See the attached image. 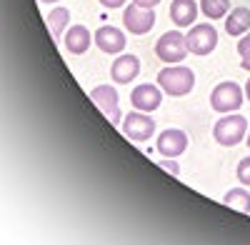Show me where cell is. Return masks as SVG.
Returning a JSON list of instances; mask_svg holds the SVG:
<instances>
[{
  "label": "cell",
  "mask_w": 250,
  "mask_h": 245,
  "mask_svg": "<svg viewBox=\"0 0 250 245\" xmlns=\"http://www.w3.org/2000/svg\"><path fill=\"white\" fill-rule=\"evenodd\" d=\"M158 85L163 88V93L183 98L195 88V73L185 65H165L158 73Z\"/></svg>",
  "instance_id": "6da1fadb"
},
{
  "label": "cell",
  "mask_w": 250,
  "mask_h": 245,
  "mask_svg": "<svg viewBox=\"0 0 250 245\" xmlns=\"http://www.w3.org/2000/svg\"><path fill=\"white\" fill-rule=\"evenodd\" d=\"M243 88L238 83H233V80H223V83H218L210 93V108L215 113H238L240 105H243Z\"/></svg>",
  "instance_id": "7a4b0ae2"
},
{
  "label": "cell",
  "mask_w": 250,
  "mask_h": 245,
  "mask_svg": "<svg viewBox=\"0 0 250 245\" xmlns=\"http://www.w3.org/2000/svg\"><path fill=\"white\" fill-rule=\"evenodd\" d=\"M245 133H248V120L238 113H225V118H220L215 122V128H213L215 143H220V145H225V148L238 145V143L245 138Z\"/></svg>",
  "instance_id": "3957f363"
},
{
  "label": "cell",
  "mask_w": 250,
  "mask_h": 245,
  "mask_svg": "<svg viewBox=\"0 0 250 245\" xmlns=\"http://www.w3.org/2000/svg\"><path fill=\"white\" fill-rule=\"evenodd\" d=\"M188 53H190V50H188L185 35L178 33V30L163 33V35L158 38V43H155V55H158V60H163V63H168V65H178L180 60H185Z\"/></svg>",
  "instance_id": "277c9868"
},
{
  "label": "cell",
  "mask_w": 250,
  "mask_h": 245,
  "mask_svg": "<svg viewBox=\"0 0 250 245\" xmlns=\"http://www.w3.org/2000/svg\"><path fill=\"white\" fill-rule=\"evenodd\" d=\"M185 43L193 55H210L218 45V30L213 23H195L188 30Z\"/></svg>",
  "instance_id": "5b68a950"
},
{
  "label": "cell",
  "mask_w": 250,
  "mask_h": 245,
  "mask_svg": "<svg viewBox=\"0 0 250 245\" xmlns=\"http://www.w3.org/2000/svg\"><path fill=\"white\" fill-rule=\"evenodd\" d=\"M123 133H125V138H130V140H135V143H145V140H150L153 138V133H155V120L148 115V113H143V110H135L133 108V113H128L123 118Z\"/></svg>",
  "instance_id": "8992f818"
},
{
  "label": "cell",
  "mask_w": 250,
  "mask_h": 245,
  "mask_svg": "<svg viewBox=\"0 0 250 245\" xmlns=\"http://www.w3.org/2000/svg\"><path fill=\"white\" fill-rule=\"evenodd\" d=\"M123 25L133 35H145L155 25V13H153V8H140V5L133 3L123 13Z\"/></svg>",
  "instance_id": "52a82bcc"
},
{
  "label": "cell",
  "mask_w": 250,
  "mask_h": 245,
  "mask_svg": "<svg viewBox=\"0 0 250 245\" xmlns=\"http://www.w3.org/2000/svg\"><path fill=\"white\" fill-rule=\"evenodd\" d=\"M90 98H93V103L108 115L110 122H115V125H118V122H123L125 115H120V108H118L120 95H118V90L113 85H98V88H93L90 90Z\"/></svg>",
  "instance_id": "ba28073f"
},
{
  "label": "cell",
  "mask_w": 250,
  "mask_h": 245,
  "mask_svg": "<svg viewBox=\"0 0 250 245\" xmlns=\"http://www.w3.org/2000/svg\"><path fill=\"white\" fill-rule=\"evenodd\" d=\"M130 103L135 110H143V113H153L160 108L163 103V88L160 85H153V83H140L135 85V90L130 93Z\"/></svg>",
  "instance_id": "9c48e42d"
},
{
  "label": "cell",
  "mask_w": 250,
  "mask_h": 245,
  "mask_svg": "<svg viewBox=\"0 0 250 245\" xmlns=\"http://www.w3.org/2000/svg\"><path fill=\"white\" fill-rule=\"evenodd\" d=\"M155 148L163 158H178L188 150V135L178 128H168V130H163L155 140Z\"/></svg>",
  "instance_id": "30bf717a"
},
{
  "label": "cell",
  "mask_w": 250,
  "mask_h": 245,
  "mask_svg": "<svg viewBox=\"0 0 250 245\" xmlns=\"http://www.w3.org/2000/svg\"><path fill=\"white\" fill-rule=\"evenodd\" d=\"M93 38H95V45H98L103 53H108V55L123 53V50H125V43H128L125 33L118 30V28H113V25H100Z\"/></svg>",
  "instance_id": "8fae6325"
},
{
  "label": "cell",
  "mask_w": 250,
  "mask_h": 245,
  "mask_svg": "<svg viewBox=\"0 0 250 245\" xmlns=\"http://www.w3.org/2000/svg\"><path fill=\"white\" fill-rule=\"evenodd\" d=\"M138 73H140V58L130 55V53L115 58L113 65H110V78L118 85H128L133 78H138Z\"/></svg>",
  "instance_id": "7c38bea8"
},
{
  "label": "cell",
  "mask_w": 250,
  "mask_h": 245,
  "mask_svg": "<svg viewBox=\"0 0 250 245\" xmlns=\"http://www.w3.org/2000/svg\"><path fill=\"white\" fill-rule=\"evenodd\" d=\"M62 43H65L68 53L73 55H83V53H88L90 43H93V35L85 25H70L65 30V35H62Z\"/></svg>",
  "instance_id": "4fadbf2b"
},
{
  "label": "cell",
  "mask_w": 250,
  "mask_h": 245,
  "mask_svg": "<svg viewBox=\"0 0 250 245\" xmlns=\"http://www.w3.org/2000/svg\"><path fill=\"white\" fill-rule=\"evenodd\" d=\"M200 5H195V0H173L170 3V20L175 28H190L195 25Z\"/></svg>",
  "instance_id": "5bb4252c"
},
{
  "label": "cell",
  "mask_w": 250,
  "mask_h": 245,
  "mask_svg": "<svg viewBox=\"0 0 250 245\" xmlns=\"http://www.w3.org/2000/svg\"><path fill=\"white\" fill-rule=\"evenodd\" d=\"M225 30L228 35H233V38H240L250 30V8H233L230 13H228L225 18Z\"/></svg>",
  "instance_id": "9a60e30c"
},
{
  "label": "cell",
  "mask_w": 250,
  "mask_h": 245,
  "mask_svg": "<svg viewBox=\"0 0 250 245\" xmlns=\"http://www.w3.org/2000/svg\"><path fill=\"white\" fill-rule=\"evenodd\" d=\"M45 23H48V30H50L53 38H62V35H65L68 23H70V10H68V8H55V10H50L48 18H45Z\"/></svg>",
  "instance_id": "2e32d148"
},
{
  "label": "cell",
  "mask_w": 250,
  "mask_h": 245,
  "mask_svg": "<svg viewBox=\"0 0 250 245\" xmlns=\"http://www.w3.org/2000/svg\"><path fill=\"white\" fill-rule=\"evenodd\" d=\"M223 203L228 208H233V210H238V213H250V193L245 190V188H233V190H228L225 193V198H223Z\"/></svg>",
  "instance_id": "e0dca14e"
},
{
  "label": "cell",
  "mask_w": 250,
  "mask_h": 245,
  "mask_svg": "<svg viewBox=\"0 0 250 245\" xmlns=\"http://www.w3.org/2000/svg\"><path fill=\"white\" fill-rule=\"evenodd\" d=\"M200 13L210 20L225 18L230 13V0H200Z\"/></svg>",
  "instance_id": "ac0fdd59"
},
{
  "label": "cell",
  "mask_w": 250,
  "mask_h": 245,
  "mask_svg": "<svg viewBox=\"0 0 250 245\" xmlns=\"http://www.w3.org/2000/svg\"><path fill=\"white\" fill-rule=\"evenodd\" d=\"M238 55H240V68L250 70V35H243L238 40Z\"/></svg>",
  "instance_id": "d6986e66"
},
{
  "label": "cell",
  "mask_w": 250,
  "mask_h": 245,
  "mask_svg": "<svg viewBox=\"0 0 250 245\" xmlns=\"http://www.w3.org/2000/svg\"><path fill=\"white\" fill-rule=\"evenodd\" d=\"M238 180L243 185H250V155L238 163Z\"/></svg>",
  "instance_id": "ffe728a7"
},
{
  "label": "cell",
  "mask_w": 250,
  "mask_h": 245,
  "mask_svg": "<svg viewBox=\"0 0 250 245\" xmlns=\"http://www.w3.org/2000/svg\"><path fill=\"white\" fill-rule=\"evenodd\" d=\"M158 168H163V170H168L170 175H180V165L173 160V158H163V160H158Z\"/></svg>",
  "instance_id": "44dd1931"
},
{
  "label": "cell",
  "mask_w": 250,
  "mask_h": 245,
  "mask_svg": "<svg viewBox=\"0 0 250 245\" xmlns=\"http://www.w3.org/2000/svg\"><path fill=\"white\" fill-rule=\"evenodd\" d=\"M98 3H100L103 8H123L125 0H98Z\"/></svg>",
  "instance_id": "7402d4cb"
},
{
  "label": "cell",
  "mask_w": 250,
  "mask_h": 245,
  "mask_svg": "<svg viewBox=\"0 0 250 245\" xmlns=\"http://www.w3.org/2000/svg\"><path fill=\"white\" fill-rule=\"evenodd\" d=\"M133 3H135V5H140V8H155V5L160 3V0H133Z\"/></svg>",
  "instance_id": "603a6c76"
},
{
  "label": "cell",
  "mask_w": 250,
  "mask_h": 245,
  "mask_svg": "<svg viewBox=\"0 0 250 245\" xmlns=\"http://www.w3.org/2000/svg\"><path fill=\"white\" fill-rule=\"evenodd\" d=\"M245 98L250 100V80H248V85H245Z\"/></svg>",
  "instance_id": "cb8c5ba5"
},
{
  "label": "cell",
  "mask_w": 250,
  "mask_h": 245,
  "mask_svg": "<svg viewBox=\"0 0 250 245\" xmlns=\"http://www.w3.org/2000/svg\"><path fill=\"white\" fill-rule=\"evenodd\" d=\"M40 3H58V0H40Z\"/></svg>",
  "instance_id": "d4e9b609"
},
{
  "label": "cell",
  "mask_w": 250,
  "mask_h": 245,
  "mask_svg": "<svg viewBox=\"0 0 250 245\" xmlns=\"http://www.w3.org/2000/svg\"><path fill=\"white\" fill-rule=\"evenodd\" d=\"M245 143H248V148H250V133H248V138H245Z\"/></svg>",
  "instance_id": "484cf974"
}]
</instances>
